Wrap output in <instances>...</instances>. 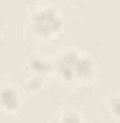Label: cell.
Masks as SVG:
<instances>
[{
  "label": "cell",
  "mask_w": 120,
  "mask_h": 123,
  "mask_svg": "<svg viewBox=\"0 0 120 123\" xmlns=\"http://www.w3.org/2000/svg\"><path fill=\"white\" fill-rule=\"evenodd\" d=\"M49 62H52V76L68 85H87L99 74L97 59L87 50L75 45L59 50Z\"/></svg>",
  "instance_id": "6da1fadb"
},
{
  "label": "cell",
  "mask_w": 120,
  "mask_h": 123,
  "mask_svg": "<svg viewBox=\"0 0 120 123\" xmlns=\"http://www.w3.org/2000/svg\"><path fill=\"white\" fill-rule=\"evenodd\" d=\"M28 33L40 40V43H54L64 36V29H66V19L54 5H35L28 12Z\"/></svg>",
  "instance_id": "7a4b0ae2"
},
{
  "label": "cell",
  "mask_w": 120,
  "mask_h": 123,
  "mask_svg": "<svg viewBox=\"0 0 120 123\" xmlns=\"http://www.w3.org/2000/svg\"><path fill=\"white\" fill-rule=\"evenodd\" d=\"M26 76H28L33 90H38L40 85H45L47 78L52 76V62L43 55H33L26 62Z\"/></svg>",
  "instance_id": "3957f363"
},
{
  "label": "cell",
  "mask_w": 120,
  "mask_h": 123,
  "mask_svg": "<svg viewBox=\"0 0 120 123\" xmlns=\"http://www.w3.org/2000/svg\"><path fill=\"white\" fill-rule=\"evenodd\" d=\"M24 107V92L14 83H0V111L16 114Z\"/></svg>",
  "instance_id": "277c9868"
},
{
  "label": "cell",
  "mask_w": 120,
  "mask_h": 123,
  "mask_svg": "<svg viewBox=\"0 0 120 123\" xmlns=\"http://www.w3.org/2000/svg\"><path fill=\"white\" fill-rule=\"evenodd\" d=\"M54 123H85V116L78 109H64V111H59Z\"/></svg>",
  "instance_id": "5b68a950"
},
{
  "label": "cell",
  "mask_w": 120,
  "mask_h": 123,
  "mask_svg": "<svg viewBox=\"0 0 120 123\" xmlns=\"http://www.w3.org/2000/svg\"><path fill=\"white\" fill-rule=\"evenodd\" d=\"M0 33H2V29H0Z\"/></svg>",
  "instance_id": "8992f818"
}]
</instances>
